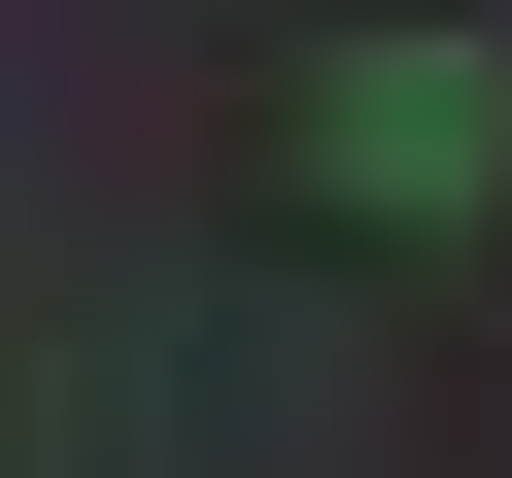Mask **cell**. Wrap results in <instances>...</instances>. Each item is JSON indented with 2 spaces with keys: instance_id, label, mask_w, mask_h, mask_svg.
<instances>
[{
  "instance_id": "cell-1",
  "label": "cell",
  "mask_w": 512,
  "mask_h": 478,
  "mask_svg": "<svg viewBox=\"0 0 512 478\" xmlns=\"http://www.w3.org/2000/svg\"><path fill=\"white\" fill-rule=\"evenodd\" d=\"M274 171H308L342 239H444V205H512V0H342V35L274 69Z\"/></svg>"
}]
</instances>
